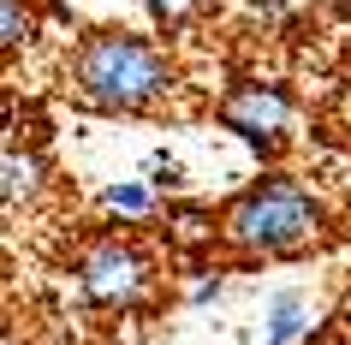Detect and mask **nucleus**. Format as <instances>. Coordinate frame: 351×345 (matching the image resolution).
<instances>
[{
  "label": "nucleus",
  "instance_id": "1",
  "mask_svg": "<svg viewBox=\"0 0 351 345\" xmlns=\"http://www.w3.org/2000/svg\"><path fill=\"white\" fill-rule=\"evenodd\" d=\"M77 90L95 108L113 113H137L149 102H161L173 90V66L155 54V42L125 36V30H108V36H90L77 48Z\"/></svg>",
  "mask_w": 351,
  "mask_h": 345
},
{
  "label": "nucleus",
  "instance_id": "2",
  "mask_svg": "<svg viewBox=\"0 0 351 345\" xmlns=\"http://www.w3.org/2000/svg\"><path fill=\"white\" fill-rule=\"evenodd\" d=\"M322 233V209L304 185L292 179H262L256 191H244L226 209V238L239 250H262V256H292Z\"/></svg>",
  "mask_w": 351,
  "mask_h": 345
},
{
  "label": "nucleus",
  "instance_id": "3",
  "mask_svg": "<svg viewBox=\"0 0 351 345\" xmlns=\"http://www.w3.org/2000/svg\"><path fill=\"white\" fill-rule=\"evenodd\" d=\"M77 286H84L90 304H137L143 286H149V268H143V256L131 250V244L108 238V244H95L77 262Z\"/></svg>",
  "mask_w": 351,
  "mask_h": 345
},
{
  "label": "nucleus",
  "instance_id": "4",
  "mask_svg": "<svg viewBox=\"0 0 351 345\" xmlns=\"http://www.w3.org/2000/svg\"><path fill=\"white\" fill-rule=\"evenodd\" d=\"M221 126L250 137V143H262V149H274L286 137V126H292V95L274 90V84H239L221 102Z\"/></svg>",
  "mask_w": 351,
  "mask_h": 345
},
{
  "label": "nucleus",
  "instance_id": "5",
  "mask_svg": "<svg viewBox=\"0 0 351 345\" xmlns=\"http://www.w3.org/2000/svg\"><path fill=\"white\" fill-rule=\"evenodd\" d=\"M304 327H310V304H304V292H280L274 304H268V345H292Z\"/></svg>",
  "mask_w": 351,
  "mask_h": 345
},
{
  "label": "nucleus",
  "instance_id": "6",
  "mask_svg": "<svg viewBox=\"0 0 351 345\" xmlns=\"http://www.w3.org/2000/svg\"><path fill=\"white\" fill-rule=\"evenodd\" d=\"M42 185V161L24 149H6V202H30Z\"/></svg>",
  "mask_w": 351,
  "mask_h": 345
},
{
  "label": "nucleus",
  "instance_id": "7",
  "mask_svg": "<svg viewBox=\"0 0 351 345\" xmlns=\"http://www.w3.org/2000/svg\"><path fill=\"white\" fill-rule=\"evenodd\" d=\"M24 36H30V12H24V0H0V42L19 48Z\"/></svg>",
  "mask_w": 351,
  "mask_h": 345
},
{
  "label": "nucleus",
  "instance_id": "8",
  "mask_svg": "<svg viewBox=\"0 0 351 345\" xmlns=\"http://www.w3.org/2000/svg\"><path fill=\"white\" fill-rule=\"evenodd\" d=\"M143 202H149L143 185H113V191H108V209H119V215H137Z\"/></svg>",
  "mask_w": 351,
  "mask_h": 345
},
{
  "label": "nucleus",
  "instance_id": "9",
  "mask_svg": "<svg viewBox=\"0 0 351 345\" xmlns=\"http://www.w3.org/2000/svg\"><path fill=\"white\" fill-rule=\"evenodd\" d=\"M143 6H149V12H155L161 24H179V19L191 12V6H197V0H143Z\"/></svg>",
  "mask_w": 351,
  "mask_h": 345
},
{
  "label": "nucleus",
  "instance_id": "10",
  "mask_svg": "<svg viewBox=\"0 0 351 345\" xmlns=\"http://www.w3.org/2000/svg\"><path fill=\"white\" fill-rule=\"evenodd\" d=\"M149 185H179V161L173 155H149Z\"/></svg>",
  "mask_w": 351,
  "mask_h": 345
},
{
  "label": "nucleus",
  "instance_id": "11",
  "mask_svg": "<svg viewBox=\"0 0 351 345\" xmlns=\"http://www.w3.org/2000/svg\"><path fill=\"white\" fill-rule=\"evenodd\" d=\"M208 298H221V280H203V286L191 292V304H208Z\"/></svg>",
  "mask_w": 351,
  "mask_h": 345
}]
</instances>
